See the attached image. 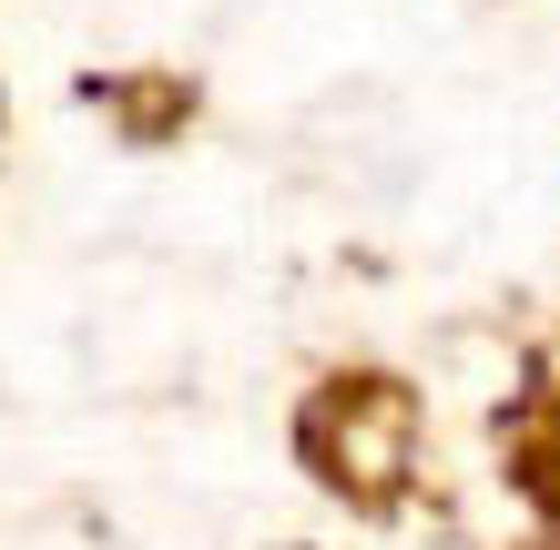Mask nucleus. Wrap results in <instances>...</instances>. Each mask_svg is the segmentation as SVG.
I'll return each instance as SVG.
<instances>
[{"label":"nucleus","mask_w":560,"mask_h":550,"mask_svg":"<svg viewBox=\"0 0 560 550\" xmlns=\"http://www.w3.org/2000/svg\"><path fill=\"white\" fill-rule=\"evenodd\" d=\"M540 500L560 510V387H550V408H540Z\"/></svg>","instance_id":"f257e3e1"}]
</instances>
